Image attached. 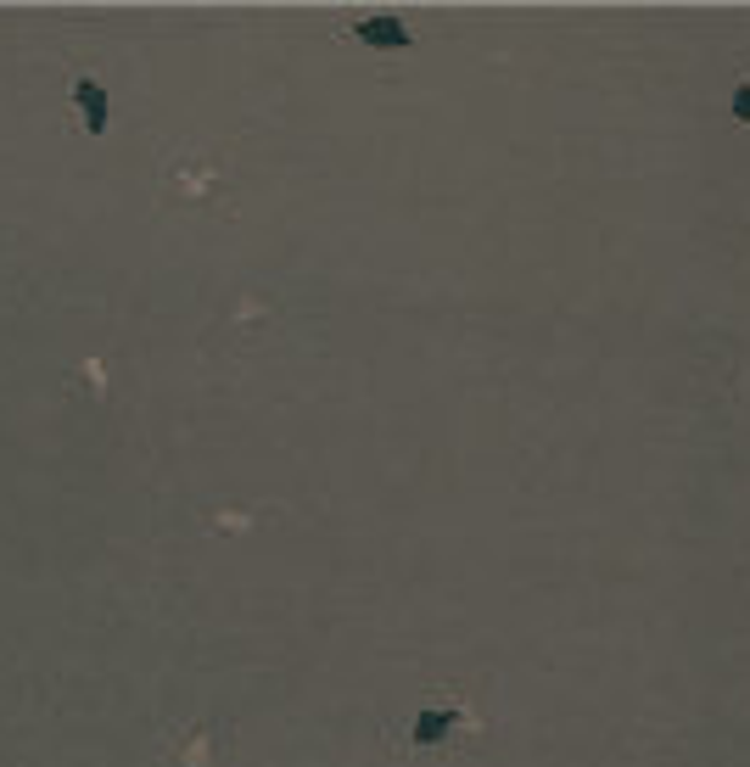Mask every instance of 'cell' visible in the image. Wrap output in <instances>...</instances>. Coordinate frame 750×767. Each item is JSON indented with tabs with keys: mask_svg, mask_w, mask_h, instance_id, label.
<instances>
[{
	"mask_svg": "<svg viewBox=\"0 0 750 767\" xmlns=\"http://www.w3.org/2000/svg\"><path fill=\"white\" fill-rule=\"evenodd\" d=\"M353 34H359L370 51H409V45H414V29H409L403 18H392V12H381V18H365Z\"/></svg>",
	"mask_w": 750,
	"mask_h": 767,
	"instance_id": "obj_1",
	"label": "cell"
},
{
	"mask_svg": "<svg viewBox=\"0 0 750 767\" xmlns=\"http://www.w3.org/2000/svg\"><path fill=\"white\" fill-rule=\"evenodd\" d=\"M73 107H78V124H85L91 135H107V91H102V78L78 73L73 78Z\"/></svg>",
	"mask_w": 750,
	"mask_h": 767,
	"instance_id": "obj_2",
	"label": "cell"
},
{
	"mask_svg": "<svg viewBox=\"0 0 750 767\" xmlns=\"http://www.w3.org/2000/svg\"><path fill=\"white\" fill-rule=\"evenodd\" d=\"M454 728H459V712L454 706H421V712H414V723H409V739L414 745H443Z\"/></svg>",
	"mask_w": 750,
	"mask_h": 767,
	"instance_id": "obj_3",
	"label": "cell"
},
{
	"mask_svg": "<svg viewBox=\"0 0 750 767\" xmlns=\"http://www.w3.org/2000/svg\"><path fill=\"white\" fill-rule=\"evenodd\" d=\"M733 118H739V124H750V78H739V84H733Z\"/></svg>",
	"mask_w": 750,
	"mask_h": 767,
	"instance_id": "obj_4",
	"label": "cell"
}]
</instances>
